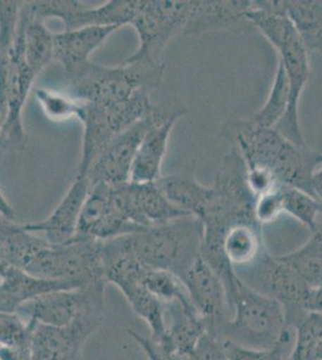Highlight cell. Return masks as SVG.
<instances>
[{"label": "cell", "mask_w": 322, "mask_h": 360, "mask_svg": "<svg viewBox=\"0 0 322 360\" xmlns=\"http://www.w3.org/2000/svg\"><path fill=\"white\" fill-rule=\"evenodd\" d=\"M163 316L166 335L160 342H155L165 352H194L199 341L207 333L206 323L197 311L178 303L163 304Z\"/></svg>", "instance_id": "cell-20"}, {"label": "cell", "mask_w": 322, "mask_h": 360, "mask_svg": "<svg viewBox=\"0 0 322 360\" xmlns=\"http://www.w3.org/2000/svg\"><path fill=\"white\" fill-rule=\"evenodd\" d=\"M308 52H318L322 54V23L318 28L310 30L308 33L301 35Z\"/></svg>", "instance_id": "cell-41"}, {"label": "cell", "mask_w": 322, "mask_h": 360, "mask_svg": "<svg viewBox=\"0 0 322 360\" xmlns=\"http://www.w3.org/2000/svg\"><path fill=\"white\" fill-rule=\"evenodd\" d=\"M131 252L147 270H163L180 276L200 257L202 225L185 217L127 236Z\"/></svg>", "instance_id": "cell-4"}, {"label": "cell", "mask_w": 322, "mask_h": 360, "mask_svg": "<svg viewBox=\"0 0 322 360\" xmlns=\"http://www.w3.org/2000/svg\"><path fill=\"white\" fill-rule=\"evenodd\" d=\"M284 214V203L280 186L256 197L254 217L261 226L277 221Z\"/></svg>", "instance_id": "cell-35"}, {"label": "cell", "mask_w": 322, "mask_h": 360, "mask_svg": "<svg viewBox=\"0 0 322 360\" xmlns=\"http://www.w3.org/2000/svg\"><path fill=\"white\" fill-rule=\"evenodd\" d=\"M89 188V181L86 176H76L66 196L45 220L25 224L23 227L45 239L51 245H63L71 242L78 233L82 208Z\"/></svg>", "instance_id": "cell-15"}, {"label": "cell", "mask_w": 322, "mask_h": 360, "mask_svg": "<svg viewBox=\"0 0 322 360\" xmlns=\"http://www.w3.org/2000/svg\"><path fill=\"white\" fill-rule=\"evenodd\" d=\"M104 276L122 292L135 314L151 330V339L159 342L166 335L163 304L144 285V269L131 252L127 236L101 243Z\"/></svg>", "instance_id": "cell-6"}, {"label": "cell", "mask_w": 322, "mask_h": 360, "mask_svg": "<svg viewBox=\"0 0 322 360\" xmlns=\"http://www.w3.org/2000/svg\"><path fill=\"white\" fill-rule=\"evenodd\" d=\"M247 168L241 155L231 148L223 158L213 183L212 196L199 217L202 225L200 256L224 283L226 295L233 292L240 275L237 274L223 252V238L230 226L250 221L254 217L256 197L250 191Z\"/></svg>", "instance_id": "cell-1"}, {"label": "cell", "mask_w": 322, "mask_h": 360, "mask_svg": "<svg viewBox=\"0 0 322 360\" xmlns=\"http://www.w3.org/2000/svg\"><path fill=\"white\" fill-rule=\"evenodd\" d=\"M171 203L192 217H201L212 196V188L200 184L188 173L161 176L155 181Z\"/></svg>", "instance_id": "cell-24"}, {"label": "cell", "mask_w": 322, "mask_h": 360, "mask_svg": "<svg viewBox=\"0 0 322 360\" xmlns=\"http://www.w3.org/2000/svg\"><path fill=\"white\" fill-rule=\"evenodd\" d=\"M165 64L123 63L122 65H99L88 63L66 78L74 98L101 108L127 101L139 90H151L163 83Z\"/></svg>", "instance_id": "cell-5"}, {"label": "cell", "mask_w": 322, "mask_h": 360, "mask_svg": "<svg viewBox=\"0 0 322 360\" xmlns=\"http://www.w3.org/2000/svg\"><path fill=\"white\" fill-rule=\"evenodd\" d=\"M35 98L46 117L54 122H66L73 118L81 122L85 113V103L71 94L40 88L35 91Z\"/></svg>", "instance_id": "cell-31"}, {"label": "cell", "mask_w": 322, "mask_h": 360, "mask_svg": "<svg viewBox=\"0 0 322 360\" xmlns=\"http://www.w3.org/2000/svg\"><path fill=\"white\" fill-rule=\"evenodd\" d=\"M190 10L192 1L141 0L139 13L131 23L139 37V49L125 62L161 63V54L168 42L183 34Z\"/></svg>", "instance_id": "cell-8"}, {"label": "cell", "mask_w": 322, "mask_h": 360, "mask_svg": "<svg viewBox=\"0 0 322 360\" xmlns=\"http://www.w3.org/2000/svg\"><path fill=\"white\" fill-rule=\"evenodd\" d=\"M163 349V348H161ZM165 352V351H163ZM168 360H195L192 353L180 352V351H170L165 352Z\"/></svg>", "instance_id": "cell-45"}, {"label": "cell", "mask_w": 322, "mask_h": 360, "mask_svg": "<svg viewBox=\"0 0 322 360\" xmlns=\"http://www.w3.org/2000/svg\"><path fill=\"white\" fill-rule=\"evenodd\" d=\"M311 188H313V193L314 196L320 200L322 203V167L318 168L315 171L311 178Z\"/></svg>", "instance_id": "cell-44"}, {"label": "cell", "mask_w": 322, "mask_h": 360, "mask_svg": "<svg viewBox=\"0 0 322 360\" xmlns=\"http://www.w3.org/2000/svg\"><path fill=\"white\" fill-rule=\"evenodd\" d=\"M81 287L73 290H59L39 295L22 305L17 312H25L27 321L33 324L64 329L74 323L81 310Z\"/></svg>", "instance_id": "cell-17"}, {"label": "cell", "mask_w": 322, "mask_h": 360, "mask_svg": "<svg viewBox=\"0 0 322 360\" xmlns=\"http://www.w3.org/2000/svg\"><path fill=\"white\" fill-rule=\"evenodd\" d=\"M143 229L128 219L113 186L99 184L90 186L73 240L107 242Z\"/></svg>", "instance_id": "cell-9"}, {"label": "cell", "mask_w": 322, "mask_h": 360, "mask_svg": "<svg viewBox=\"0 0 322 360\" xmlns=\"http://www.w3.org/2000/svg\"><path fill=\"white\" fill-rule=\"evenodd\" d=\"M47 245L45 239L29 232L23 225L0 217V257L5 262L27 271Z\"/></svg>", "instance_id": "cell-22"}, {"label": "cell", "mask_w": 322, "mask_h": 360, "mask_svg": "<svg viewBox=\"0 0 322 360\" xmlns=\"http://www.w3.org/2000/svg\"><path fill=\"white\" fill-rule=\"evenodd\" d=\"M25 1L0 0V57H10L20 28Z\"/></svg>", "instance_id": "cell-33"}, {"label": "cell", "mask_w": 322, "mask_h": 360, "mask_svg": "<svg viewBox=\"0 0 322 360\" xmlns=\"http://www.w3.org/2000/svg\"><path fill=\"white\" fill-rule=\"evenodd\" d=\"M184 112L175 113L155 124L144 135L135 156L131 180L134 183H155L161 178L163 158L168 152V139Z\"/></svg>", "instance_id": "cell-18"}, {"label": "cell", "mask_w": 322, "mask_h": 360, "mask_svg": "<svg viewBox=\"0 0 322 360\" xmlns=\"http://www.w3.org/2000/svg\"><path fill=\"white\" fill-rule=\"evenodd\" d=\"M37 76V71L25 62L22 42L17 33L16 42L8 59V115L0 135V149L3 150H23L27 146L28 136L23 123V110Z\"/></svg>", "instance_id": "cell-11"}, {"label": "cell", "mask_w": 322, "mask_h": 360, "mask_svg": "<svg viewBox=\"0 0 322 360\" xmlns=\"http://www.w3.org/2000/svg\"><path fill=\"white\" fill-rule=\"evenodd\" d=\"M183 283L196 311L206 323L207 333L219 338L221 328L230 319L224 283L201 256L184 275Z\"/></svg>", "instance_id": "cell-13"}, {"label": "cell", "mask_w": 322, "mask_h": 360, "mask_svg": "<svg viewBox=\"0 0 322 360\" xmlns=\"http://www.w3.org/2000/svg\"><path fill=\"white\" fill-rule=\"evenodd\" d=\"M221 135L244 161L247 168H261L279 185L301 188L314 196L311 178L322 165V154L292 143L275 129H265L247 118H230L223 124Z\"/></svg>", "instance_id": "cell-2"}, {"label": "cell", "mask_w": 322, "mask_h": 360, "mask_svg": "<svg viewBox=\"0 0 322 360\" xmlns=\"http://www.w3.org/2000/svg\"><path fill=\"white\" fill-rule=\"evenodd\" d=\"M294 332V346L284 360H322V314H308Z\"/></svg>", "instance_id": "cell-28"}, {"label": "cell", "mask_w": 322, "mask_h": 360, "mask_svg": "<svg viewBox=\"0 0 322 360\" xmlns=\"http://www.w3.org/2000/svg\"><path fill=\"white\" fill-rule=\"evenodd\" d=\"M284 213L301 222L314 232L322 224V203L316 197L301 188L287 185L280 186Z\"/></svg>", "instance_id": "cell-29"}, {"label": "cell", "mask_w": 322, "mask_h": 360, "mask_svg": "<svg viewBox=\"0 0 322 360\" xmlns=\"http://www.w3.org/2000/svg\"><path fill=\"white\" fill-rule=\"evenodd\" d=\"M292 332L294 330L291 329H286L285 332L283 333L275 346L271 348L269 360H284V358L287 356L290 345L292 342Z\"/></svg>", "instance_id": "cell-40"}, {"label": "cell", "mask_w": 322, "mask_h": 360, "mask_svg": "<svg viewBox=\"0 0 322 360\" xmlns=\"http://www.w3.org/2000/svg\"><path fill=\"white\" fill-rule=\"evenodd\" d=\"M113 188L125 215L141 229L165 225L180 217H190L171 203L156 183L129 181Z\"/></svg>", "instance_id": "cell-14"}, {"label": "cell", "mask_w": 322, "mask_h": 360, "mask_svg": "<svg viewBox=\"0 0 322 360\" xmlns=\"http://www.w3.org/2000/svg\"><path fill=\"white\" fill-rule=\"evenodd\" d=\"M144 285L148 291L161 303H178L196 311L185 283L173 273L163 270H147L144 275Z\"/></svg>", "instance_id": "cell-30"}, {"label": "cell", "mask_w": 322, "mask_h": 360, "mask_svg": "<svg viewBox=\"0 0 322 360\" xmlns=\"http://www.w3.org/2000/svg\"><path fill=\"white\" fill-rule=\"evenodd\" d=\"M228 303L230 319L221 328L218 339L268 351L287 329L282 304L257 291L241 276L228 295Z\"/></svg>", "instance_id": "cell-3"}, {"label": "cell", "mask_w": 322, "mask_h": 360, "mask_svg": "<svg viewBox=\"0 0 322 360\" xmlns=\"http://www.w3.org/2000/svg\"><path fill=\"white\" fill-rule=\"evenodd\" d=\"M221 246L225 257L235 269L256 264L266 252L262 226L255 220L236 222L225 232Z\"/></svg>", "instance_id": "cell-23"}, {"label": "cell", "mask_w": 322, "mask_h": 360, "mask_svg": "<svg viewBox=\"0 0 322 360\" xmlns=\"http://www.w3.org/2000/svg\"><path fill=\"white\" fill-rule=\"evenodd\" d=\"M141 0H110L98 8H82L70 17L64 27L66 30L85 27H116L131 25L139 13Z\"/></svg>", "instance_id": "cell-25"}, {"label": "cell", "mask_w": 322, "mask_h": 360, "mask_svg": "<svg viewBox=\"0 0 322 360\" xmlns=\"http://www.w3.org/2000/svg\"><path fill=\"white\" fill-rule=\"evenodd\" d=\"M180 112H188V108L180 101L170 100L155 105L154 110L146 118L111 139L83 176L88 179L90 186L99 184L118 186L129 183L135 156L144 135L155 124Z\"/></svg>", "instance_id": "cell-7"}, {"label": "cell", "mask_w": 322, "mask_h": 360, "mask_svg": "<svg viewBox=\"0 0 322 360\" xmlns=\"http://www.w3.org/2000/svg\"><path fill=\"white\" fill-rule=\"evenodd\" d=\"M0 217H1V213H0Z\"/></svg>", "instance_id": "cell-46"}, {"label": "cell", "mask_w": 322, "mask_h": 360, "mask_svg": "<svg viewBox=\"0 0 322 360\" xmlns=\"http://www.w3.org/2000/svg\"><path fill=\"white\" fill-rule=\"evenodd\" d=\"M10 57H0V135L4 129L8 115V70Z\"/></svg>", "instance_id": "cell-38"}, {"label": "cell", "mask_w": 322, "mask_h": 360, "mask_svg": "<svg viewBox=\"0 0 322 360\" xmlns=\"http://www.w3.org/2000/svg\"><path fill=\"white\" fill-rule=\"evenodd\" d=\"M33 327L18 312H0V346L29 347Z\"/></svg>", "instance_id": "cell-34"}, {"label": "cell", "mask_w": 322, "mask_h": 360, "mask_svg": "<svg viewBox=\"0 0 322 360\" xmlns=\"http://www.w3.org/2000/svg\"><path fill=\"white\" fill-rule=\"evenodd\" d=\"M128 334L136 344L139 345L144 354L147 356L148 360H168L161 347L151 338H146L131 329H128Z\"/></svg>", "instance_id": "cell-39"}, {"label": "cell", "mask_w": 322, "mask_h": 360, "mask_svg": "<svg viewBox=\"0 0 322 360\" xmlns=\"http://www.w3.org/2000/svg\"><path fill=\"white\" fill-rule=\"evenodd\" d=\"M291 266L311 288L322 287V224L304 245L290 254L278 256Z\"/></svg>", "instance_id": "cell-26"}, {"label": "cell", "mask_w": 322, "mask_h": 360, "mask_svg": "<svg viewBox=\"0 0 322 360\" xmlns=\"http://www.w3.org/2000/svg\"><path fill=\"white\" fill-rule=\"evenodd\" d=\"M0 360H29V347L0 346Z\"/></svg>", "instance_id": "cell-42"}, {"label": "cell", "mask_w": 322, "mask_h": 360, "mask_svg": "<svg viewBox=\"0 0 322 360\" xmlns=\"http://www.w3.org/2000/svg\"><path fill=\"white\" fill-rule=\"evenodd\" d=\"M85 344L70 328L58 329L34 324L29 360H83L82 349Z\"/></svg>", "instance_id": "cell-21"}, {"label": "cell", "mask_w": 322, "mask_h": 360, "mask_svg": "<svg viewBox=\"0 0 322 360\" xmlns=\"http://www.w3.org/2000/svg\"><path fill=\"white\" fill-rule=\"evenodd\" d=\"M257 291L277 299L285 312L286 328L295 327L306 315V304L311 293V287L291 266L273 257L266 251L257 266Z\"/></svg>", "instance_id": "cell-10"}, {"label": "cell", "mask_w": 322, "mask_h": 360, "mask_svg": "<svg viewBox=\"0 0 322 360\" xmlns=\"http://www.w3.org/2000/svg\"><path fill=\"white\" fill-rule=\"evenodd\" d=\"M285 15L299 35L318 28L322 23V1L318 0H283Z\"/></svg>", "instance_id": "cell-32"}, {"label": "cell", "mask_w": 322, "mask_h": 360, "mask_svg": "<svg viewBox=\"0 0 322 360\" xmlns=\"http://www.w3.org/2000/svg\"><path fill=\"white\" fill-rule=\"evenodd\" d=\"M252 6L248 0H201L192 1V10L183 35L202 34L228 29L244 21Z\"/></svg>", "instance_id": "cell-19"}, {"label": "cell", "mask_w": 322, "mask_h": 360, "mask_svg": "<svg viewBox=\"0 0 322 360\" xmlns=\"http://www.w3.org/2000/svg\"><path fill=\"white\" fill-rule=\"evenodd\" d=\"M275 51L279 56L278 60L284 66L289 81L290 103L285 117L274 129L292 143L306 147V139L301 131L298 108L303 89L309 79V52L299 33L292 35Z\"/></svg>", "instance_id": "cell-12"}, {"label": "cell", "mask_w": 322, "mask_h": 360, "mask_svg": "<svg viewBox=\"0 0 322 360\" xmlns=\"http://www.w3.org/2000/svg\"><path fill=\"white\" fill-rule=\"evenodd\" d=\"M228 360H269L271 349H255L223 340Z\"/></svg>", "instance_id": "cell-37"}, {"label": "cell", "mask_w": 322, "mask_h": 360, "mask_svg": "<svg viewBox=\"0 0 322 360\" xmlns=\"http://www.w3.org/2000/svg\"><path fill=\"white\" fill-rule=\"evenodd\" d=\"M289 103V81L284 66L278 60L277 71L265 105L247 119L256 127L274 129L285 117Z\"/></svg>", "instance_id": "cell-27"}, {"label": "cell", "mask_w": 322, "mask_h": 360, "mask_svg": "<svg viewBox=\"0 0 322 360\" xmlns=\"http://www.w3.org/2000/svg\"><path fill=\"white\" fill-rule=\"evenodd\" d=\"M118 28L85 27L54 35V59L69 78L90 63V56Z\"/></svg>", "instance_id": "cell-16"}, {"label": "cell", "mask_w": 322, "mask_h": 360, "mask_svg": "<svg viewBox=\"0 0 322 360\" xmlns=\"http://www.w3.org/2000/svg\"><path fill=\"white\" fill-rule=\"evenodd\" d=\"M0 213H1V217H5V219L11 220V221H16V213H15L11 205L8 203V200L5 198L1 190H0Z\"/></svg>", "instance_id": "cell-43"}, {"label": "cell", "mask_w": 322, "mask_h": 360, "mask_svg": "<svg viewBox=\"0 0 322 360\" xmlns=\"http://www.w3.org/2000/svg\"><path fill=\"white\" fill-rule=\"evenodd\" d=\"M192 356L195 360H228L223 340L211 335L209 333L202 336Z\"/></svg>", "instance_id": "cell-36"}]
</instances>
